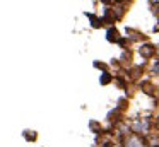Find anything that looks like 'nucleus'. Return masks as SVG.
Returning a JSON list of instances; mask_svg holds the SVG:
<instances>
[{
    "instance_id": "f257e3e1",
    "label": "nucleus",
    "mask_w": 159,
    "mask_h": 147,
    "mask_svg": "<svg viewBox=\"0 0 159 147\" xmlns=\"http://www.w3.org/2000/svg\"><path fill=\"white\" fill-rule=\"evenodd\" d=\"M144 144H142L140 139H137V137H134V139H130L127 142V147H142Z\"/></svg>"
},
{
    "instance_id": "f03ea898",
    "label": "nucleus",
    "mask_w": 159,
    "mask_h": 147,
    "mask_svg": "<svg viewBox=\"0 0 159 147\" xmlns=\"http://www.w3.org/2000/svg\"><path fill=\"white\" fill-rule=\"evenodd\" d=\"M142 55L151 57V55H152V46H144V48H142Z\"/></svg>"
},
{
    "instance_id": "7ed1b4c3",
    "label": "nucleus",
    "mask_w": 159,
    "mask_h": 147,
    "mask_svg": "<svg viewBox=\"0 0 159 147\" xmlns=\"http://www.w3.org/2000/svg\"><path fill=\"white\" fill-rule=\"evenodd\" d=\"M115 34H116V31H115V29H110V31H108V38H110L111 41L115 39Z\"/></svg>"
},
{
    "instance_id": "20e7f679",
    "label": "nucleus",
    "mask_w": 159,
    "mask_h": 147,
    "mask_svg": "<svg viewBox=\"0 0 159 147\" xmlns=\"http://www.w3.org/2000/svg\"><path fill=\"white\" fill-rule=\"evenodd\" d=\"M101 82H103V84H108V82H110V75H108V74H103V79H101Z\"/></svg>"
},
{
    "instance_id": "39448f33",
    "label": "nucleus",
    "mask_w": 159,
    "mask_h": 147,
    "mask_svg": "<svg viewBox=\"0 0 159 147\" xmlns=\"http://www.w3.org/2000/svg\"><path fill=\"white\" fill-rule=\"evenodd\" d=\"M103 2H106V3H111V2H113V0H103Z\"/></svg>"
}]
</instances>
